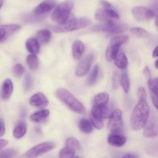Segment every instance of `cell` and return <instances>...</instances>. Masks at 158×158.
I'll list each match as a JSON object with an SVG mask.
<instances>
[{
  "instance_id": "cell-43",
  "label": "cell",
  "mask_w": 158,
  "mask_h": 158,
  "mask_svg": "<svg viewBox=\"0 0 158 158\" xmlns=\"http://www.w3.org/2000/svg\"><path fill=\"white\" fill-rule=\"evenodd\" d=\"M101 3L102 5L103 6V7L104 8H110L112 7V6H111V4L110 2H106V0H101Z\"/></svg>"
},
{
  "instance_id": "cell-9",
  "label": "cell",
  "mask_w": 158,
  "mask_h": 158,
  "mask_svg": "<svg viewBox=\"0 0 158 158\" xmlns=\"http://www.w3.org/2000/svg\"><path fill=\"white\" fill-rule=\"evenodd\" d=\"M132 14L134 18L139 22L148 21L155 16L154 11L144 6H136L133 8Z\"/></svg>"
},
{
  "instance_id": "cell-38",
  "label": "cell",
  "mask_w": 158,
  "mask_h": 158,
  "mask_svg": "<svg viewBox=\"0 0 158 158\" xmlns=\"http://www.w3.org/2000/svg\"><path fill=\"white\" fill-rule=\"evenodd\" d=\"M32 84V77H31L30 74H27L25 77L24 80V89L26 91H28L29 89H30L31 86Z\"/></svg>"
},
{
  "instance_id": "cell-42",
  "label": "cell",
  "mask_w": 158,
  "mask_h": 158,
  "mask_svg": "<svg viewBox=\"0 0 158 158\" xmlns=\"http://www.w3.org/2000/svg\"><path fill=\"white\" fill-rule=\"evenodd\" d=\"M8 141L4 139H0V151L2 150L6 146H7Z\"/></svg>"
},
{
  "instance_id": "cell-6",
  "label": "cell",
  "mask_w": 158,
  "mask_h": 158,
  "mask_svg": "<svg viewBox=\"0 0 158 158\" xmlns=\"http://www.w3.org/2000/svg\"><path fill=\"white\" fill-rule=\"evenodd\" d=\"M128 35H119L114 37L110 42L106 51V58L107 61H112L117 52L120 51V47L128 41Z\"/></svg>"
},
{
  "instance_id": "cell-8",
  "label": "cell",
  "mask_w": 158,
  "mask_h": 158,
  "mask_svg": "<svg viewBox=\"0 0 158 158\" xmlns=\"http://www.w3.org/2000/svg\"><path fill=\"white\" fill-rule=\"evenodd\" d=\"M54 147H55V144L52 142H43V143H39L29 149L25 154V157L29 158L40 157L53 149Z\"/></svg>"
},
{
  "instance_id": "cell-26",
  "label": "cell",
  "mask_w": 158,
  "mask_h": 158,
  "mask_svg": "<svg viewBox=\"0 0 158 158\" xmlns=\"http://www.w3.org/2000/svg\"><path fill=\"white\" fill-rule=\"evenodd\" d=\"M109 101V94L107 93H100L95 96L94 100V105H106Z\"/></svg>"
},
{
  "instance_id": "cell-7",
  "label": "cell",
  "mask_w": 158,
  "mask_h": 158,
  "mask_svg": "<svg viewBox=\"0 0 158 158\" xmlns=\"http://www.w3.org/2000/svg\"><path fill=\"white\" fill-rule=\"evenodd\" d=\"M108 128L113 134H122L123 132V121L120 110L116 109L111 112L108 117Z\"/></svg>"
},
{
  "instance_id": "cell-4",
  "label": "cell",
  "mask_w": 158,
  "mask_h": 158,
  "mask_svg": "<svg viewBox=\"0 0 158 158\" xmlns=\"http://www.w3.org/2000/svg\"><path fill=\"white\" fill-rule=\"evenodd\" d=\"M73 6V2L71 0H68L59 4L52 12L51 19L57 25L63 24L70 16Z\"/></svg>"
},
{
  "instance_id": "cell-22",
  "label": "cell",
  "mask_w": 158,
  "mask_h": 158,
  "mask_svg": "<svg viewBox=\"0 0 158 158\" xmlns=\"http://www.w3.org/2000/svg\"><path fill=\"white\" fill-rule=\"evenodd\" d=\"M85 51V46L81 41L77 40L73 43L72 47L73 56L75 60H80Z\"/></svg>"
},
{
  "instance_id": "cell-16",
  "label": "cell",
  "mask_w": 158,
  "mask_h": 158,
  "mask_svg": "<svg viewBox=\"0 0 158 158\" xmlns=\"http://www.w3.org/2000/svg\"><path fill=\"white\" fill-rule=\"evenodd\" d=\"M13 92V83L10 79H6L4 80L2 86L1 91H0V97L2 100H7L10 98Z\"/></svg>"
},
{
  "instance_id": "cell-10",
  "label": "cell",
  "mask_w": 158,
  "mask_h": 158,
  "mask_svg": "<svg viewBox=\"0 0 158 158\" xmlns=\"http://www.w3.org/2000/svg\"><path fill=\"white\" fill-rule=\"evenodd\" d=\"M94 54H89L80 61L76 69V75L79 77H84L89 72L90 66L94 62Z\"/></svg>"
},
{
  "instance_id": "cell-35",
  "label": "cell",
  "mask_w": 158,
  "mask_h": 158,
  "mask_svg": "<svg viewBox=\"0 0 158 158\" xmlns=\"http://www.w3.org/2000/svg\"><path fill=\"white\" fill-rule=\"evenodd\" d=\"M25 72V68L24 66H23L20 63H17V64L15 65L13 68V73L14 75L16 77H20Z\"/></svg>"
},
{
  "instance_id": "cell-28",
  "label": "cell",
  "mask_w": 158,
  "mask_h": 158,
  "mask_svg": "<svg viewBox=\"0 0 158 158\" xmlns=\"http://www.w3.org/2000/svg\"><path fill=\"white\" fill-rule=\"evenodd\" d=\"M99 72H100V67H99L98 65H97L92 69L89 76V78H88L87 83L89 86H92V85H94L97 82V78H98Z\"/></svg>"
},
{
  "instance_id": "cell-32",
  "label": "cell",
  "mask_w": 158,
  "mask_h": 158,
  "mask_svg": "<svg viewBox=\"0 0 158 158\" xmlns=\"http://www.w3.org/2000/svg\"><path fill=\"white\" fill-rule=\"evenodd\" d=\"M75 156V151L69 147L66 146L60 151V157L62 158H71Z\"/></svg>"
},
{
  "instance_id": "cell-40",
  "label": "cell",
  "mask_w": 158,
  "mask_h": 158,
  "mask_svg": "<svg viewBox=\"0 0 158 158\" xmlns=\"http://www.w3.org/2000/svg\"><path fill=\"white\" fill-rule=\"evenodd\" d=\"M143 75H144V77H146L148 80H149V79H151V77H151V70H150L149 67H148V66H146L144 68H143Z\"/></svg>"
},
{
  "instance_id": "cell-24",
  "label": "cell",
  "mask_w": 158,
  "mask_h": 158,
  "mask_svg": "<svg viewBox=\"0 0 158 158\" xmlns=\"http://www.w3.org/2000/svg\"><path fill=\"white\" fill-rule=\"evenodd\" d=\"M26 47L29 52L32 54H36L40 52V44L35 38H30L26 40Z\"/></svg>"
},
{
  "instance_id": "cell-13",
  "label": "cell",
  "mask_w": 158,
  "mask_h": 158,
  "mask_svg": "<svg viewBox=\"0 0 158 158\" xmlns=\"http://www.w3.org/2000/svg\"><path fill=\"white\" fill-rule=\"evenodd\" d=\"M21 26L17 24L1 25L0 26V43L6 41L11 35L19 30Z\"/></svg>"
},
{
  "instance_id": "cell-25",
  "label": "cell",
  "mask_w": 158,
  "mask_h": 158,
  "mask_svg": "<svg viewBox=\"0 0 158 158\" xmlns=\"http://www.w3.org/2000/svg\"><path fill=\"white\" fill-rule=\"evenodd\" d=\"M79 128L84 134H90L94 130V126L89 120L86 119H81L79 121Z\"/></svg>"
},
{
  "instance_id": "cell-19",
  "label": "cell",
  "mask_w": 158,
  "mask_h": 158,
  "mask_svg": "<svg viewBox=\"0 0 158 158\" xmlns=\"http://www.w3.org/2000/svg\"><path fill=\"white\" fill-rule=\"evenodd\" d=\"M114 62L115 66L120 69H125L127 67L128 60L127 56L123 52L119 51L117 55L114 58Z\"/></svg>"
},
{
  "instance_id": "cell-48",
  "label": "cell",
  "mask_w": 158,
  "mask_h": 158,
  "mask_svg": "<svg viewBox=\"0 0 158 158\" xmlns=\"http://www.w3.org/2000/svg\"><path fill=\"white\" fill-rule=\"evenodd\" d=\"M157 62H158V60H156V62H155V67H156V69H157Z\"/></svg>"
},
{
  "instance_id": "cell-45",
  "label": "cell",
  "mask_w": 158,
  "mask_h": 158,
  "mask_svg": "<svg viewBox=\"0 0 158 158\" xmlns=\"http://www.w3.org/2000/svg\"><path fill=\"white\" fill-rule=\"evenodd\" d=\"M153 57H154V58H157L158 56V53H157V46H156L155 49H154V52H153V54H152Z\"/></svg>"
},
{
  "instance_id": "cell-29",
  "label": "cell",
  "mask_w": 158,
  "mask_h": 158,
  "mask_svg": "<svg viewBox=\"0 0 158 158\" xmlns=\"http://www.w3.org/2000/svg\"><path fill=\"white\" fill-rule=\"evenodd\" d=\"M66 145L67 147L73 148L75 151H81V144H80V141L75 137H69L66 140Z\"/></svg>"
},
{
  "instance_id": "cell-18",
  "label": "cell",
  "mask_w": 158,
  "mask_h": 158,
  "mask_svg": "<svg viewBox=\"0 0 158 158\" xmlns=\"http://www.w3.org/2000/svg\"><path fill=\"white\" fill-rule=\"evenodd\" d=\"M55 7V3L50 1L43 2L39 4L34 9V13L35 15H43L46 12H49Z\"/></svg>"
},
{
  "instance_id": "cell-44",
  "label": "cell",
  "mask_w": 158,
  "mask_h": 158,
  "mask_svg": "<svg viewBox=\"0 0 158 158\" xmlns=\"http://www.w3.org/2000/svg\"><path fill=\"white\" fill-rule=\"evenodd\" d=\"M123 158H127H127H134V157H136V158H137V156L134 155V154H125V155H123Z\"/></svg>"
},
{
  "instance_id": "cell-27",
  "label": "cell",
  "mask_w": 158,
  "mask_h": 158,
  "mask_svg": "<svg viewBox=\"0 0 158 158\" xmlns=\"http://www.w3.org/2000/svg\"><path fill=\"white\" fill-rule=\"evenodd\" d=\"M26 63H27L29 67L31 69H32V70H35L39 67V65H40L38 57L36 56L35 54L32 53L27 56V57H26Z\"/></svg>"
},
{
  "instance_id": "cell-15",
  "label": "cell",
  "mask_w": 158,
  "mask_h": 158,
  "mask_svg": "<svg viewBox=\"0 0 158 158\" xmlns=\"http://www.w3.org/2000/svg\"><path fill=\"white\" fill-rule=\"evenodd\" d=\"M148 85L151 92V100L156 109L158 108V80L157 78H152L148 80Z\"/></svg>"
},
{
  "instance_id": "cell-37",
  "label": "cell",
  "mask_w": 158,
  "mask_h": 158,
  "mask_svg": "<svg viewBox=\"0 0 158 158\" xmlns=\"http://www.w3.org/2000/svg\"><path fill=\"white\" fill-rule=\"evenodd\" d=\"M16 154V151L13 149H8L0 152V157H12Z\"/></svg>"
},
{
  "instance_id": "cell-34",
  "label": "cell",
  "mask_w": 158,
  "mask_h": 158,
  "mask_svg": "<svg viewBox=\"0 0 158 158\" xmlns=\"http://www.w3.org/2000/svg\"><path fill=\"white\" fill-rule=\"evenodd\" d=\"M103 9H104L105 13L106 14V15H107L109 18L112 19H118L120 18L119 14L117 13L115 10H114V9H112V7L103 8Z\"/></svg>"
},
{
  "instance_id": "cell-2",
  "label": "cell",
  "mask_w": 158,
  "mask_h": 158,
  "mask_svg": "<svg viewBox=\"0 0 158 158\" xmlns=\"http://www.w3.org/2000/svg\"><path fill=\"white\" fill-rule=\"evenodd\" d=\"M56 97L62 103L67 106L73 112L79 114H84L86 109L83 103L77 100L69 90L65 88H60L56 92Z\"/></svg>"
},
{
  "instance_id": "cell-17",
  "label": "cell",
  "mask_w": 158,
  "mask_h": 158,
  "mask_svg": "<svg viewBox=\"0 0 158 158\" xmlns=\"http://www.w3.org/2000/svg\"><path fill=\"white\" fill-rule=\"evenodd\" d=\"M127 140V137L120 134H113L112 133L107 137V141L109 144H110L111 146L117 147V148L123 147L126 143Z\"/></svg>"
},
{
  "instance_id": "cell-39",
  "label": "cell",
  "mask_w": 158,
  "mask_h": 158,
  "mask_svg": "<svg viewBox=\"0 0 158 158\" xmlns=\"http://www.w3.org/2000/svg\"><path fill=\"white\" fill-rule=\"evenodd\" d=\"M137 97L139 100H147V94L146 90L143 87H140L137 90Z\"/></svg>"
},
{
  "instance_id": "cell-47",
  "label": "cell",
  "mask_w": 158,
  "mask_h": 158,
  "mask_svg": "<svg viewBox=\"0 0 158 158\" xmlns=\"http://www.w3.org/2000/svg\"><path fill=\"white\" fill-rule=\"evenodd\" d=\"M2 5H3V0H0V9H1V8L2 7Z\"/></svg>"
},
{
  "instance_id": "cell-31",
  "label": "cell",
  "mask_w": 158,
  "mask_h": 158,
  "mask_svg": "<svg viewBox=\"0 0 158 158\" xmlns=\"http://www.w3.org/2000/svg\"><path fill=\"white\" fill-rule=\"evenodd\" d=\"M95 17L99 22L100 23H107V22L111 21V20H114L112 19L109 18V17L106 15V14L105 13L104 9H99L98 10H97L95 14Z\"/></svg>"
},
{
  "instance_id": "cell-46",
  "label": "cell",
  "mask_w": 158,
  "mask_h": 158,
  "mask_svg": "<svg viewBox=\"0 0 158 158\" xmlns=\"http://www.w3.org/2000/svg\"><path fill=\"white\" fill-rule=\"evenodd\" d=\"M155 25H156V27H157V15H155Z\"/></svg>"
},
{
  "instance_id": "cell-14",
  "label": "cell",
  "mask_w": 158,
  "mask_h": 158,
  "mask_svg": "<svg viewBox=\"0 0 158 158\" xmlns=\"http://www.w3.org/2000/svg\"><path fill=\"white\" fill-rule=\"evenodd\" d=\"M29 103L37 108H44L49 103V100L43 93H36L29 99Z\"/></svg>"
},
{
  "instance_id": "cell-11",
  "label": "cell",
  "mask_w": 158,
  "mask_h": 158,
  "mask_svg": "<svg viewBox=\"0 0 158 158\" xmlns=\"http://www.w3.org/2000/svg\"><path fill=\"white\" fill-rule=\"evenodd\" d=\"M143 136L147 138H153L157 136V120L155 116L151 117L143 127Z\"/></svg>"
},
{
  "instance_id": "cell-12",
  "label": "cell",
  "mask_w": 158,
  "mask_h": 158,
  "mask_svg": "<svg viewBox=\"0 0 158 158\" xmlns=\"http://www.w3.org/2000/svg\"><path fill=\"white\" fill-rule=\"evenodd\" d=\"M111 112L110 108L106 105H94L91 110L90 116L96 117L97 119L103 120L104 119L108 118L110 115Z\"/></svg>"
},
{
  "instance_id": "cell-21",
  "label": "cell",
  "mask_w": 158,
  "mask_h": 158,
  "mask_svg": "<svg viewBox=\"0 0 158 158\" xmlns=\"http://www.w3.org/2000/svg\"><path fill=\"white\" fill-rule=\"evenodd\" d=\"M52 38V33L49 29H41L35 34V40L40 44H46L49 43Z\"/></svg>"
},
{
  "instance_id": "cell-5",
  "label": "cell",
  "mask_w": 158,
  "mask_h": 158,
  "mask_svg": "<svg viewBox=\"0 0 158 158\" xmlns=\"http://www.w3.org/2000/svg\"><path fill=\"white\" fill-rule=\"evenodd\" d=\"M127 26L121 23H114V20L107 23H101L100 24L96 25L91 28V30L94 32H105L114 34H121L127 31Z\"/></svg>"
},
{
  "instance_id": "cell-30",
  "label": "cell",
  "mask_w": 158,
  "mask_h": 158,
  "mask_svg": "<svg viewBox=\"0 0 158 158\" xmlns=\"http://www.w3.org/2000/svg\"><path fill=\"white\" fill-rule=\"evenodd\" d=\"M120 84H121L123 91L126 94H127L130 90V86L131 85H130L129 77H128V74L126 72H123L121 77H120Z\"/></svg>"
},
{
  "instance_id": "cell-1",
  "label": "cell",
  "mask_w": 158,
  "mask_h": 158,
  "mask_svg": "<svg viewBox=\"0 0 158 158\" xmlns=\"http://www.w3.org/2000/svg\"><path fill=\"white\" fill-rule=\"evenodd\" d=\"M149 104L147 100H140L134 107L131 117V127L134 131H140L144 127L150 117Z\"/></svg>"
},
{
  "instance_id": "cell-23",
  "label": "cell",
  "mask_w": 158,
  "mask_h": 158,
  "mask_svg": "<svg viewBox=\"0 0 158 158\" xmlns=\"http://www.w3.org/2000/svg\"><path fill=\"white\" fill-rule=\"evenodd\" d=\"M49 115V110L47 109L41 110L40 111L33 113L32 115L30 116L29 119L31 121L35 122V123H40V122L46 120Z\"/></svg>"
},
{
  "instance_id": "cell-41",
  "label": "cell",
  "mask_w": 158,
  "mask_h": 158,
  "mask_svg": "<svg viewBox=\"0 0 158 158\" xmlns=\"http://www.w3.org/2000/svg\"><path fill=\"white\" fill-rule=\"evenodd\" d=\"M5 133H6V126H5V123L3 121L2 119H0V137L4 136Z\"/></svg>"
},
{
  "instance_id": "cell-20",
  "label": "cell",
  "mask_w": 158,
  "mask_h": 158,
  "mask_svg": "<svg viewBox=\"0 0 158 158\" xmlns=\"http://www.w3.org/2000/svg\"><path fill=\"white\" fill-rule=\"evenodd\" d=\"M27 131V125L24 121H19L13 129V137L15 139H21L26 135Z\"/></svg>"
},
{
  "instance_id": "cell-36",
  "label": "cell",
  "mask_w": 158,
  "mask_h": 158,
  "mask_svg": "<svg viewBox=\"0 0 158 158\" xmlns=\"http://www.w3.org/2000/svg\"><path fill=\"white\" fill-rule=\"evenodd\" d=\"M90 122L94 127L97 128V130H101L103 127V121L100 119H97L96 117L90 116Z\"/></svg>"
},
{
  "instance_id": "cell-3",
  "label": "cell",
  "mask_w": 158,
  "mask_h": 158,
  "mask_svg": "<svg viewBox=\"0 0 158 158\" xmlns=\"http://www.w3.org/2000/svg\"><path fill=\"white\" fill-rule=\"evenodd\" d=\"M90 20L85 17L79 19H68L67 21L63 24L57 25L52 27V30L55 32H69L72 31L86 28L90 24Z\"/></svg>"
},
{
  "instance_id": "cell-33",
  "label": "cell",
  "mask_w": 158,
  "mask_h": 158,
  "mask_svg": "<svg viewBox=\"0 0 158 158\" xmlns=\"http://www.w3.org/2000/svg\"><path fill=\"white\" fill-rule=\"evenodd\" d=\"M131 31L132 33H134V35H136L138 37H143V38H146V37L149 36V32L147 30H145L144 29L140 27H134L131 29Z\"/></svg>"
}]
</instances>
